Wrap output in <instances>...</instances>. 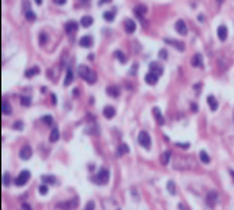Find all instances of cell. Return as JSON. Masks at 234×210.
Wrapping results in <instances>:
<instances>
[{"label":"cell","mask_w":234,"mask_h":210,"mask_svg":"<svg viewBox=\"0 0 234 210\" xmlns=\"http://www.w3.org/2000/svg\"><path fill=\"white\" fill-rule=\"evenodd\" d=\"M78 72H79V76L83 78L88 84H94L96 82V74L94 71H91L87 66H83V64H82V66H79L78 67Z\"/></svg>","instance_id":"obj_1"},{"label":"cell","mask_w":234,"mask_h":210,"mask_svg":"<svg viewBox=\"0 0 234 210\" xmlns=\"http://www.w3.org/2000/svg\"><path fill=\"white\" fill-rule=\"evenodd\" d=\"M108 179H110V173H108V170L107 169H101L99 173L92 178V181L96 185H106L108 182Z\"/></svg>","instance_id":"obj_2"},{"label":"cell","mask_w":234,"mask_h":210,"mask_svg":"<svg viewBox=\"0 0 234 210\" xmlns=\"http://www.w3.org/2000/svg\"><path fill=\"white\" fill-rule=\"evenodd\" d=\"M138 142H139V144H141L142 147H145V149H150L151 147V138H150V135H148L146 131L139 133Z\"/></svg>","instance_id":"obj_3"},{"label":"cell","mask_w":234,"mask_h":210,"mask_svg":"<svg viewBox=\"0 0 234 210\" xmlns=\"http://www.w3.org/2000/svg\"><path fill=\"white\" fill-rule=\"evenodd\" d=\"M29 177H31V173H29L28 170H23V171L18 176V178L15 179V183H16L18 186H24L29 179Z\"/></svg>","instance_id":"obj_4"},{"label":"cell","mask_w":234,"mask_h":210,"mask_svg":"<svg viewBox=\"0 0 234 210\" xmlns=\"http://www.w3.org/2000/svg\"><path fill=\"white\" fill-rule=\"evenodd\" d=\"M217 202H218V193L216 192V190H211V192H209L207 196H206V203H207V206L214 207Z\"/></svg>","instance_id":"obj_5"},{"label":"cell","mask_w":234,"mask_h":210,"mask_svg":"<svg viewBox=\"0 0 234 210\" xmlns=\"http://www.w3.org/2000/svg\"><path fill=\"white\" fill-rule=\"evenodd\" d=\"M78 205V199L75 198L74 201H66V202H62V203H58V209H62V210H72L75 209Z\"/></svg>","instance_id":"obj_6"},{"label":"cell","mask_w":234,"mask_h":210,"mask_svg":"<svg viewBox=\"0 0 234 210\" xmlns=\"http://www.w3.org/2000/svg\"><path fill=\"white\" fill-rule=\"evenodd\" d=\"M32 155V149L29 146H23L20 153H19V157H20L22 159H24V161H27V159H29Z\"/></svg>","instance_id":"obj_7"},{"label":"cell","mask_w":234,"mask_h":210,"mask_svg":"<svg viewBox=\"0 0 234 210\" xmlns=\"http://www.w3.org/2000/svg\"><path fill=\"white\" fill-rule=\"evenodd\" d=\"M150 72L155 74L157 76H161V75L163 74V67L157 62H151L150 63Z\"/></svg>","instance_id":"obj_8"},{"label":"cell","mask_w":234,"mask_h":210,"mask_svg":"<svg viewBox=\"0 0 234 210\" xmlns=\"http://www.w3.org/2000/svg\"><path fill=\"white\" fill-rule=\"evenodd\" d=\"M124 29H126L127 34H134V31L137 29L135 22L131 20V19H126V20H124Z\"/></svg>","instance_id":"obj_9"},{"label":"cell","mask_w":234,"mask_h":210,"mask_svg":"<svg viewBox=\"0 0 234 210\" xmlns=\"http://www.w3.org/2000/svg\"><path fill=\"white\" fill-rule=\"evenodd\" d=\"M165 43L170 44V46H174L178 51H185V43H182V42L174 40V39H165Z\"/></svg>","instance_id":"obj_10"},{"label":"cell","mask_w":234,"mask_h":210,"mask_svg":"<svg viewBox=\"0 0 234 210\" xmlns=\"http://www.w3.org/2000/svg\"><path fill=\"white\" fill-rule=\"evenodd\" d=\"M175 29H177V32L179 35H186L187 34V26H186V23L183 20H178L175 23Z\"/></svg>","instance_id":"obj_11"},{"label":"cell","mask_w":234,"mask_h":210,"mask_svg":"<svg viewBox=\"0 0 234 210\" xmlns=\"http://www.w3.org/2000/svg\"><path fill=\"white\" fill-rule=\"evenodd\" d=\"M64 28H66V32L67 34H74V32L78 31V23L75 20H70V22L66 23Z\"/></svg>","instance_id":"obj_12"},{"label":"cell","mask_w":234,"mask_h":210,"mask_svg":"<svg viewBox=\"0 0 234 210\" xmlns=\"http://www.w3.org/2000/svg\"><path fill=\"white\" fill-rule=\"evenodd\" d=\"M217 35H218V39L220 40H226V38H227V27L226 26H220L217 29Z\"/></svg>","instance_id":"obj_13"},{"label":"cell","mask_w":234,"mask_h":210,"mask_svg":"<svg viewBox=\"0 0 234 210\" xmlns=\"http://www.w3.org/2000/svg\"><path fill=\"white\" fill-rule=\"evenodd\" d=\"M79 44H81L82 47H86V48H90L92 46V38L86 35V36H83L81 40H79Z\"/></svg>","instance_id":"obj_14"},{"label":"cell","mask_w":234,"mask_h":210,"mask_svg":"<svg viewBox=\"0 0 234 210\" xmlns=\"http://www.w3.org/2000/svg\"><path fill=\"white\" fill-rule=\"evenodd\" d=\"M103 115L106 117L107 119H111L115 117V108H114L112 106H107L103 108Z\"/></svg>","instance_id":"obj_15"},{"label":"cell","mask_w":234,"mask_h":210,"mask_svg":"<svg viewBox=\"0 0 234 210\" xmlns=\"http://www.w3.org/2000/svg\"><path fill=\"white\" fill-rule=\"evenodd\" d=\"M145 82L147 83V84H155L157 82H158V76L155 74H153V72H148V74H146V76H145Z\"/></svg>","instance_id":"obj_16"},{"label":"cell","mask_w":234,"mask_h":210,"mask_svg":"<svg viewBox=\"0 0 234 210\" xmlns=\"http://www.w3.org/2000/svg\"><path fill=\"white\" fill-rule=\"evenodd\" d=\"M207 104H209V107H210L211 111H216V110L218 108V102L213 95H209L207 97Z\"/></svg>","instance_id":"obj_17"},{"label":"cell","mask_w":234,"mask_h":210,"mask_svg":"<svg viewBox=\"0 0 234 210\" xmlns=\"http://www.w3.org/2000/svg\"><path fill=\"white\" fill-rule=\"evenodd\" d=\"M153 114H154V117H155L157 122H158L159 124H163V123H165V119H163V117H162V113H161V110H159L158 107H154V108H153Z\"/></svg>","instance_id":"obj_18"},{"label":"cell","mask_w":234,"mask_h":210,"mask_svg":"<svg viewBox=\"0 0 234 210\" xmlns=\"http://www.w3.org/2000/svg\"><path fill=\"white\" fill-rule=\"evenodd\" d=\"M106 91H107V94L110 95V97H112V98H117V97H119V94H121V91H119V88H118L117 86H108Z\"/></svg>","instance_id":"obj_19"},{"label":"cell","mask_w":234,"mask_h":210,"mask_svg":"<svg viewBox=\"0 0 234 210\" xmlns=\"http://www.w3.org/2000/svg\"><path fill=\"white\" fill-rule=\"evenodd\" d=\"M191 64L194 67H202V55L201 54H195L191 60Z\"/></svg>","instance_id":"obj_20"},{"label":"cell","mask_w":234,"mask_h":210,"mask_svg":"<svg viewBox=\"0 0 234 210\" xmlns=\"http://www.w3.org/2000/svg\"><path fill=\"white\" fill-rule=\"evenodd\" d=\"M2 113L6 114V115H9L12 111H11V106H9V103L6 101V99H3L2 101Z\"/></svg>","instance_id":"obj_21"},{"label":"cell","mask_w":234,"mask_h":210,"mask_svg":"<svg viewBox=\"0 0 234 210\" xmlns=\"http://www.w3.org/2000/svg\"><path fill=\"white\" fill-rule=\"evenodd\" d=\"M59 137H60V134H59V130L58 127H54L51 134H49V142H58Z\"/></svg>","instance_id":"obj_22"},{"label":"cell","mask_w":234,"mask_h":210,"mask_svg":"<svg viewBox=\"0 0 234 210\" xmlns=\"http://www.w3.org/2000/svg\"><path fill=\"white\" fill-rule=\"evenodd\" d=\"M74 81V72L71 68L67 70V75H66V79H64V86H70Z\"/></svg>","instance_id":"obj_23"},{"label":"cell","mask_w":234,"mask_h":210,"mask_svg":"<svg viewBox=\"0 0 234 210\" xmlns=\"http://www.w3.org/2000/svg\"><path fill=\"white\" fill-rule=\"evenodd\" d=\"M92 18L91 16H83L82 19H81V24H82V26L84 27V28H87V27H90V26H91V24H92Z\"/></svg>","instance_id":"obj_24"},{"label":"cell","mask_w":234,"mask_h":210,"mask_svg":"<svg viewBox=\"0 0 234 210\" xmlns=\"http://www.w3.org/2000/svg\"><path fill=\"white\" fill-rule=\"evenodd\" d=\"M134 12H135V15H137V16H139V18H141L142 19V16H143V15H145L146 12H147V8L145 7V6H138L135 9H134Z\"/></svg>","instance_id":"obj_25"},{"label":"cell","mask_w":234,"mask_h":210,"mask_svg":"<svg viewBox=\"0 0 234 210\" xmlns=\"http://www.w3.org/2000/svg\"><path fill=\"white\" fill-rule=\"evenodd\" d=\"M200 159L202 163H209L210 162V157L207 155V153L205 151V150H201L200 151Z\"/></svg>","instance_id":"obj_26"},{"label":"cell","mask_w":234,"mask_h":210,"mask_svg":"<svg viewBox=\"0 0 234 210\" xmlns=\"http://www.w3.org/2000/svg\"><path fill=\"white\" fill-rule=\"evenodd\" d=\"M39 74V68L38 67H32V68H29V70H27L26 71V78H32L34 75H38Z\"/></svg>","instance_id":"obj_27"},{"label":"cell","mask_w":234,"mask_h":210,"mask_svg":"<svg viewBox=\"0 0 234 210\" xmlns=\"http://www.w3.org/2000/svg\"><path fill=\"white\" fill-rule=\"evenodd\" d=\"M128 150H130V149H128L127 144H124V143L121 144V146L118 147V155H119V157H121V155H124V154L128 153Z\"/></svg>","instance_id":"obj_28"},{"label":"cell","mask_w":234,"mask_h":210,"mask_svg":"<svg viewBox=\"0 0 234 210\" xmlns=\"http://www.w3.org/2000/svg\"><path fill=\"white\" fill-rule=\"evenodd\" d=\"M170 157H171V153L170 151H165L162 154V158H161V162L162 165H167L169 161H170Z\"/></svg>","instance_id":"obj_29"},{"label":"cell","mask_w":234,"mask_h":210,"mask_svg":"<svg viewBox=\"0 0 234 210\" xmlns=\"http://www.w3.org/2000/svg\"><path fill=\"white\" fill-rule=\"evenodd\" d=\"M114 18H115V13L111 12V11H107V12L103 13V19H104L106 22H112Z\"/></svg>","instance_id":"obj_30"},{"label":"cell","mask_w":234,"mask_h":210,"mask_svg":"<svg viewBox=\"0 0 234 210\" xmlns=\"http://www.w3.org/2000/svg\"><path fill=\"white\" fill-rule=\"evenodd\" d=\"M42 181L43 182H46V183H51V185H54L56 182V178L55 177H52V176H43L42 177Z\"/></svg>","instance_id":"obj_31"},{"label":"cell","mask_w":234,"mask_h":210,"mask_svg":"<svg viewBox=\"0 0 234 210\" xmlns=\"http://www.w3.org/2000/svg\"><path fill=\"white\" fill-rule=\"evenodd\" d=\"M167 190L170 192L171 196H174V194H175V183H174L173 181H169V182H167Z\"/></svg>","instance_id":"obj_32"},{"label":"cell","mask_w":234,"mask_h":210,"mask_svg":"<svg viewBox=\"0 0 234 210\" xmlns=\"http://www.w3.org/2000/svg\"><path fill=\"white\" fill-rule=\"evenodd\" d=\"M114 55H115V56L119 59V62H121V63H126V56L123 55L122 51H119V50H118V51H115V54H114Z\"/></svg>","instance_id":"obj_33"},{"label":"cell","mask_w":234,"mask_h":210,"mask_svg":"<svg viewBox=\"0 0 234 210\" xmlns=\"http://www.w3.org/2000/svg\"><path fill=\"white\" fill-rule=\"evenodd\" d=\"M26 18H27V20L29 22H34V20H36V15H35V12H32L31 9L29 11L26 12Z\"/></svg>","instance_id":"obj_34"},{"label":"cell","mask_w":234,"mask_h":210,"mask_svg":"<svg viewBox=\"0 0 234 210\" xmlns=\"http://www.w3.org/2000/svg\"><path fill=\"white\" fill-rule=\"evenodd\" d=\"M20 102H22V104H23V106L28 107L29 104H31V98H29V97H22Z\"/></svg>","instance_id":"obj_35"},{"label":"cell","mask_w":234,"mask_h":210,"mask_svg":"<svg viewBox=\"0 0 234 210\" xmlns=\"http://www.w3.org/2000/svg\"><path fill=\"white\" fill-rule=\"evenodd\" d=\"M42 121L46 123V124H52V122H54V119H52V117L51 115H44L43 118H42Z\"/></svg>","instance_id":"obj_36"},{"label":"cell","mask_w":234,"mask_h":210,"mask_svg":"<svg viewBox=\"0 0 234 210\" xmlns=\"http://www.w3.org/2000/svg\"><path fill=\"white\" fill-rule=\"evenodd\" d=\"M9 181H11V178H9V174L6 173V174L3 176V185H4V186H8V185H9Z\"/></svg>","instance_id":"obj_37"},{"label":"cell","mask_w":234,"mask_h":210,"mask_svg":"<svg viewBox=\"0 0 234 210\" xmlns=\"http://www.w3.org/2000/svg\"><path fill=\"white\" fill-rule=\"evenodd\" d=\"M46 42H47V35L46 34H40V35H39V43L43 46V44H46Z\"/></svg>","instance_id":"obj_38"},{"label":"cell","mask_w":234,"mask_h":210,"mask_svg":"<svg viewBox=\"0 0 234 210\" xmlns=\"http://www.w3.org/2000/svg\"><path fill=\"white\" fill-rule=\"evenodd\" d=\"M47 192H48V189H47L46 185H40V186H39V193H40L42 196H46Z\"/></svg>","instance_id":"obj_39"},{"label":"cell","mask_w":234,"mask_h":210,"mask_svg":"<svg viewBox=\"0 0 234 210\" xmlns=\"http://www.w3.org/2000/svg\"><path fill=\"white\" fill-rule=\"evenodd\" d=\"M158 55H159V58H161V59H163V60H165V59H167V52H166V50H161Z\"/></svg>","instance_id":"obj_40"},{"label":"cell","mask_w":234,"mask_h":210,"mask_svg":"<svg viewBox=\"0 0 234 210\" xmlns=\"http://www.w3.org/2000/svg\"><path fill=\"white\" fill-rule=\"evenodd\" d=\"M94 207H95V203H94L92 201H90V202H87L86 209H84V210H94Z\"/></svg>","instance_id":"obj_41"},{"label":"cell","mask_w":234,"mask_h":210,"mask_svg":"<svg viewBox=\"0 0 234 210\" xmlns=\"http://www.w3.org/2000/svg\"><path fill=\"white\" fill-rule=\"evenodd\" d=\"M13 129H19V130H20V129H23V124L20 122H16V123L13 124Z\"/></svg>","instance_id":"obj_42"},{"label":"cell","mask_w":234,"mask_h":210,"mask_svg":"<svg viewBox=\"0 0 234 210\" xmlns=\"http://www.w3.org/2000/svg\"><path fill=\"white\" fill-rule=\"evenodd\" d=\"M56 4H59V6H62V4H66V2L67 0H54Z\"/></svg>","instance_id":"obj_43"},{"label":"cell","mask_w":234,"mask_h":210,"mask_svg":"<svg viewBox=\"0 0 234 210\" xmlns=\"http://www.w3.org/2000/svg\"><path fill=\"white\" fill-rule=\"evenodd\" d=\"M51 97H52V103H54V104H56V95H55V94H52Z\"/></svg>","instance_id":"obj_44"},{"label":"cell","mask_w":234,"mask_h":210,"mask_svg":"<svg viewBox=\"0 0 234 210\" xmlns=\"http://www.w3.org/2000/svg\"><path fill=\"white\" fill-rule=\"evenodd\" d=\"M23 209H24V210H32L31 207H29V206H28V205H27V203H23Z\"/></svg>","instance_id":"obj_45"},{"label":"cell","mask_w":234,"mask_h":210,"mask_svg":"<svg viewBox=\"0 0 234 210\" xmlns=\"http://www.w3.org/2000/svg\"><path fill=\"white\" fill-rule=\"evenodd\" d=\"M229 173H230V177L233 178V182H234V170L230 169V170H229Z\"/></svg>","instance_id":"obj_46"},{"label":"cell","mask_w":234,"mask_h":210,"mask_svg":"<svg viewBox=\"0 0 234 210\" xmlns=\"http://www.w3.org/2000/svg\"><path fill=\"white\" fill-rule=\"evenodd\" d=\"M111 0H99V4H104V3H110Z\"/></svg>","instance_id":"obj_47"},{"label":"cell","mask_w":234,"mask_h":210,"mask_svg":"<svg viewBox=\"0 0 234 210\" xmlns=\"http://www.w3.org/2000/svg\"><path fill=\"white\" fill-rule=\"evenodd\" d=\"M94 58H95V56H94V54H90V55H88V59H90V60H94Z\"/></svg>","instance_id":"obj_48"},{"label":"cell","mask_w":234,"mask_h":210,"mask_svg":"<svg viewBox=\"0 0 234 210\" xmlns=\"http://www.w3.org/2000/svg\"><path fill=\"white\" fill-rule=\"evenodd\" d=\"M191 107H193V111H197V104H195V103H193Z\"/></svg>","instance_id":"obj_49"},{"label":"cell","mask_w":234,"mask_h":210,"mask_svg":"<svg viewBox=\"0 0 234 210\" xmlns=\"http://www.w3.org/2000/svg\"><path fill=\"white\" fill-rule=\"evenodd\" d=\"M35 3H36V4H39V6H40V4L43 3V0H35Z\"/></svg>","instance_id":"obj_50"},{"label":"cell","mask_w":234,"mask_h":210,"mask_svg":"<svg viewBox=\"0 0 234 210\" xmlns=\"http://www.w3.org/2000/svg\"><path fill=\"white\" fill-rule=\"evenodd\" d=\"M198 20L202 22V20H203V16H201V15H200V16H198Z\"/></svg>","instance_id":"obj_51"},{"label":"cell","mask_w":234,"mask_h":210,"mask_svg":"<svg viewBox=\"0 0 234 210\" xmlns=\"http://www.w3.org/2000/svg\"><path fill=\"white\" fill-rule=\"evenodd\" d=\"M82 2H87V0H82Z\"/></svg>","instance_id":"obj_52"}]
</instances>
